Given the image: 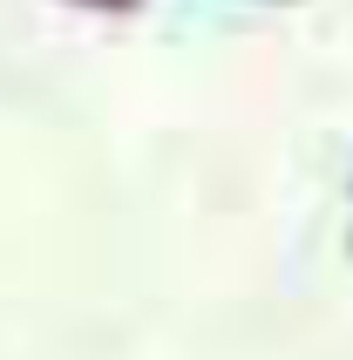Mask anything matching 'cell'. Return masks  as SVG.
Returning <instances> with one entry per match:
<instances>
[{
  "label": "cell",
  "mask_w": 353,
  "mask_h": 360,
  "mask_svg": "<svg viewBox=\"0 0 353 360\" xmlns=\"http://www.w3.org/2000/svg\"><path fill=\"white\" fill-rule=\"evenodd\" d=\"M89 7H129V0H89Z\"/></svg>",
  "instance_id": "6da1fadb"
}]
</instances>
